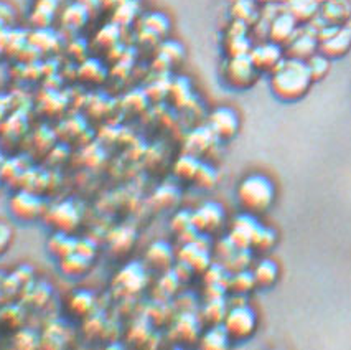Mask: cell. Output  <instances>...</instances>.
<instances>
[{
    "label": "cell",
    "instance_id": "7402d4cb",
    "mask_svg": "<svg viewBox=\"0 0 351 350\" xmlns=\"http://www.w3.org/2000/svg\"><path fill=\"white\" fill-rule=\"evenodd\" d=\"M256 286L257 284H256L254 275H252V271L249 270L231 272L230 281H228V289H231L234 294H241V296L251 292Z\"/></svg>",
    "mask_w": 351,
    "mask_h": 350
},
{
    "label": "cell",
    "instance_id": "3957f363",
    "mask_svg": "<svg viewBox=\"0 0 351 350\" xmlns=\"http://www.w3.org/2000/svg\"><path fill=\"white\" fill-rule=\"evenodd\" d=\"M223 327L231 340H246L257 329V316L246 303L234 304L224 316Z\"/></svg>",
    "mask_w": 351,
    "mask_h": 350
},
{
    "label": "cell",
    "instance_id": "d4e9b609",
    "mask_svg": "<svg viewBox=\"0 0 351 350\" xmlns=\"http://www.w3.org/2000/svg\"><path fill=\"white\" fill-rule=\"evenodd\" d=\"M276 242H277L276 231L269 226L259 225V228H257V231L254 235V240H252L251 250H256V251H261V253H264V251L272 250L276 245Z\"/></svg>",
    "mask_w": 351,
    "mask_h": 350
},
{
    "label": "cell",
    "instance_id": "7a4b0ae2",
    "mask_svg": "<svg viewBox=\"0 0 351 350\" xmlns=\"http://www.w3.org/2000/svg\"><path fill=\"white\" fill-rule=\"evenodd\" d=\"M236 200L244 213H266L276 200V187L272 180L263 174H252L244 177L236 189Z\"/></svg>",
    "mask_w": 351,
    "mask_h": 350
},
{
    "label": "cell",
    "instance_id": "ac0fdd59",
    "mask_svg": "<svg viewBox=\"0 0 351 350\" xmlns=\"http://www.w3.org/2000/svg\"><path fill=\"white\" fill-rule=\"evenodd\" d=\"M231 15L234 20H239L251 27L259 20L261 10L257 9L256 0H236L231 5Z\"/></svg>",
    "mask_w": 351,
    "mask_h": 350
},
{
    "label": "cell",
    "instance_id": "2e32d148",
    "mask_svg": "<svg viewBox=\"0 0 351 350\" xmlns=\"http://www.w3.org/2000/svg\"><path fill=\"white\" fill-rule=\"evenodd\" d=\"M216 141L219 139L215 136L213 131H211L208 126L195 129V131L189 136V139H186V152L191 154V156L199 157L202 154L208 152V150L213 148Z\"/></svg>",
    "mask_w": 351,
    "mask_h": 350
},
{
    "label": "cell",
    "instance_id": "277c9868",
    "mask_svg": "<svg viewBox=\"0 0 351 350\" xmlns=\"http://www.w3.org/2000/svg\"><path fill=\"white\" fill-rule=\"evenodd\" d=\"M318 51L324 53L330 60L341 58L351 50V27L322 25L317 32Z\"/></svg>",
    "mask_w": 351,
    "mask_h": 350
},
{
    "label": "cell",
    "instance_id": "8fae6325",
    "mask_svg": "<svg viewBox=\"0 0 351 350\" xmlns=\"http://www.w3.org/2000/svg\"><path fill=\"white\" fill-rule=\"evenodd\" d=\"M261 223L257 222L254 215L244 213L239 215L238 218L232 222L231 231L228 235V238L234 243L236 248H243V250H251L252 240H254V235L259 228Z\"/></svg>",
    "mask_w": 351,
    "mask_h": 350
},
{
    "label": "cell",
    "instance_id": "30bf717a",
    "mask_svg": "<svg viewBox=\"0 0 351 350\" xmlns=\"http://www.w3.org/2000/svg\"><path fill=\"white\" fill-rule=\"evenodd\" d=\"M302 25H299L295 19L292 17L289 12H285L284 9L276 15L274 19L269 22V28H267V40L274 42L280 47H285L291 40L295 36L297 32Z\"/></svg>",
    "mask_w": 351,
    "mask_h": 350
},
{
    "label": "cell",
    "instance_id": "44dd1931",
    "mask_svg": "<svg viewBox=\"0 0 351 350\" xmlns=\"http://www.w3.org/2000/svg\"><path fill=\"white\" fill-rule=\"evenodd\" d=\"M145 258L152 268L165 270V268H169L171 261H173V251H171V248L167 245V243H154V245L149 248V251L145 253Z\"/></svg>",
    "mask_w": 351,
    "mask_h": 350
},
{
    "label": "cell",
    "instance_id": "5bb4252c",
    "mask_svg": "<svg viewBox=\"0 0 351 350\" xmlns=\"http://www.w3.org/2000/svg\"><path fill=\"white\" fill-rule=\"evenodd\" d=\"M282 7L299 22V25H307L318 17L320 0H282Z\"/></svg>",
    "mask_w": 351,
    "mask_h": 350
},
{
    "label": "cell",
    "instance_id": "4316f807",
    "mask_svg": "<svg viewBox=\"0 0 351 350\" xmlns=\"http://www.w3.org/2000/svg\"><path fill=\"white\" fill-rule=\"evenodd\" d=\"M88 266H89V258H86V256L80 253H75V251L63 258V270L66 275H73V276L83 275L84 270H88Z\"/></svg>",
    "mask_w": 351,
    "mask_h": 350
},
{
    "label": "cell",
    "instance_id": "83f0119b",
    "mask_svg": "<svg viewBox=\"0 0 351 350\" xmlns=\"http://www.w3.org/2000/svg\"><path fill=\"white\" fill-rule=\"evenodd\" d=\"M216 180H218V175H216V170L213 167H210L208 164H202L193 184L202 187V189H211V187H215Z\"/></svg>",
    "mask_w": 351,
    "mask_h": 350
},
{
    "label": "cell",
    "instance_id": "8992f818",
    "mask_svg": "<svg viewBox=\"0 0 351 350\" xmlns=\"http://www.w3.org/2000/svg\"><path fill=\"white\" fill-rule=\"evenodd\" d=\"M249 58L252 60L259 73H269L271 75L285 58V50L284 47L271 42V40H263V42L251 48Z\"/></svg>",
    "mask_w": 351,
    "mask_h": 350
},
{
    "label": "cell",
    "instance_id": "9c48e42d",
    "mask_svg": "<svg viewBox=\"0 0 351 350\" xmlns=\"http://www.w3.org/2000/svg\"><path fill=\"white\" fill-rule=\"evenodd\" d=\"M285 56L289 58L302 60L307 62L313 53L318 51V38L317 34L307 25H302L295 36L284 47Z\"/></svg>",
    "mask_w": 351,
    "mask_h": 350
},
{
    "label": "cell",
    "instance_id": "6da1fadb",
    "mask_svg": "<svg viewBox=\"0 0 351 350\" xmlns=\"http://www.w3.org/2000/svg\"><path fill=\"white\" fill-rule=\"evenodd\" d=\"M312 84L313 80L307 63L302 60L289 58V56H285L279 67L271 73V80H269L272 95L284 103H293L307 96Z\"/></svg>",
    "mask_w": 351,
    "mask_h": 350
},
{
    "label": "cell",
    "instance_id": "7c38bea8",
    "mask_svg": "<svg viewBox=\"0 0 351 350\" xmlns=\"http://www.w3.org/2000/svg\"><path fill=\"white\" fill-rule=\"evenodd\" d=\"M318 20L332 27L346 25L351 20L350 0H320Z\"/></svg>",
    "mask_w": 351,
    "mask_h": 350
},
{
    "label": "cell",
    "instance_id": "52a82bcc",
    "mask_svg": "<svg viewBox=\"0 0 351 350\" xmlns=\"http://www.w3.org/2000/svg\"><path fill=\"white\" fill-rule=\"evenodd\" d=\"M193 228L199 235H213L224 225V210L219 203L208 202L191 213Z\"/></svg>",
    "mask_w": 351,
    "mask_h": 350
},
{
    "label": "cell",
    "instance_id": "484cf974",
    "mask_svg": "<svg viewBox=\"0 0 351 350\" xmlns=\"http://www.w3.org/2000/svg\"><path fill=\"white\" fill-rule=\"evenodd\" d=\"M305 63H307V68H308L310 75H312L313 83H315V81L324 80L325 76L328 75L330 58H328V56H325L324 53H320V51L313 53V55L310 56V58Z\"/></svg>",
    "mask_w": 351,
    "mask_h": 350
},
{
    "label": "cell",
    "instance_id": "9a60e30c",
    "mask_svg": "<svg viewBox=\"0 0 351 350\" xmlns=\"http://www.w3.org/2000/svg\"><path fill=\"white\" fill-rule=\"evenodd\" d=\"M145 270L138 264H129L122 270L116 278V288L122 289L124 292H137L145 283Z\"/></svg>",
    "mask_w": 351,
    "mask_h": 350
},
{
    "label": "cell",
    "instance_id": "ffe728a7",
    "mask_svg": "<svg viewBox=\"0 0 351 350\" xmlns=\"http://www.w3.org/2000/svg\"><path fill=\"white\" fill-rule=\"evenodd\" d=\"M230 336H228L223 324L210 325V329L199 336V345H202L203 349H224L230 345Z\"/></svg>",
    "mask_w": 351,
    "mask_h": 350
},
{
    "label": "cell",
    "instance_id": "603a6c76",
    "mask_svg": "<svg viewBox=\"0 0 351 350\" xmlns=\"http://www.w3.org/2000/svg\"><path fill=\"white\" fill-rule=\"evenodd\" d=\"M178 340H195L199 337V320L191 314H183L175 323Z\"/></svg>",
    "mask_w": 351,
    "mask_h": 350
},
{
    "label": "cell",
    "instance_id": "5b68a950",
    "mask_svg": "<svg viewBox=\"0 0 351 350\" xmlns=\"http://www.w3.org/2000/svg\"><path fill=\"white\" fill-rule=\"evenodd\" d=\"M259 70L254 67L249 55L228 56L223 65V78L234 89H247L259 78Z\"/></svg>",
    "mask_w": 351,
    "mask_h": 350
},
{
    "label": "cell",
    "instance_id": "e0dca14e",
    "mask_svg": "<svg viewBox=\"0 0 351 350\" xmlns=\"http://www.w3.org/2000/svg\"><path fill=\"white\" fill-rule=\"evenodd\" d=\"M252 275H254L256 284L259 288H272L279 279V266L274 259L264 258L254 264Z\"/></svg>",
    "mask_w": 351,
    "mask_h": 350
},
{
    "label": "cell",
    "instance_id": "f1b7e54d",
    "mask_svg": "<svg viewBox=\"0 0 351 350\" xmlns=\"http://www.w3.org/2000/svg\"><path fill=\"white\" fill-rule=\"evenodd\" d=\"M261 5H271V3H282V0H256Z\"/></svg>",
    "mask_w": 351,
    "mask_h": 350
},
{
    "label": "cell",
    "instance_id": "4fadbf2b",
    "mask_svg": "<svg viewBox=\"0 0 351 350\" xmlns=\"http://www.w3.org/2000/svg\"><path fill=\"white\" fill-rule=\"evenodd\" d=\"M48 222L51 223L53 228L61 231V233H68L80 222V213H77V210L71 203H58L55 209L48 211Z\"/></svg>",
    "mask_w": 351,
    "mask_h": 350
},
{
    "label": "cell",
    "instance_id": "ba28073f",
    "mask_svg": "<svg viewBox=\"0 0 351 350\" xmlns=\"http://www.w3.org/2000/svg\"><path fill=\"white\" fill-rule=\"evenodd\" d=\"M206 126L219 141H230L239 131V117L234 109L221 106L210 113Z\"/></svg>",
    "mask_w": 351,
    "mask_h": 350
},
{
    "label": "cell",
    "instance_id": "cb8c5ba5",
    "mask_svg": "<svg viewBox=\"0 0 351 350\" xmlns=\"http://www.w3.org/2000/svg\"><path fill=\"white\" fill-rule=\"evenodd\" d=\"M228 309L230 307L226 306V303H224L223 298H216V299L208 301L205 309H203V316H205L208 325L223 324Z\"/></svg>",
    "mask_w": 351,
    "mask_h": 350
},
{
    "label": "cell",
    "instance_id": "d6986e66",
    "mask_svg": "<svg viewBox=\"0 0 351 350\" xmlns=\"http://www.w3.org/2000/svg\"><path fill=\"white\" fill-rule=\"evenodd\" d=\"M199 167H202V162H199V157L191 156V154L185 152L182 157L177 159L173 165V174L177 175L180 180H189L193 182L195 177H197Z\"/></svg>",
    "mask_w": 351,
    "mask_h": 350
}]
</instances>
